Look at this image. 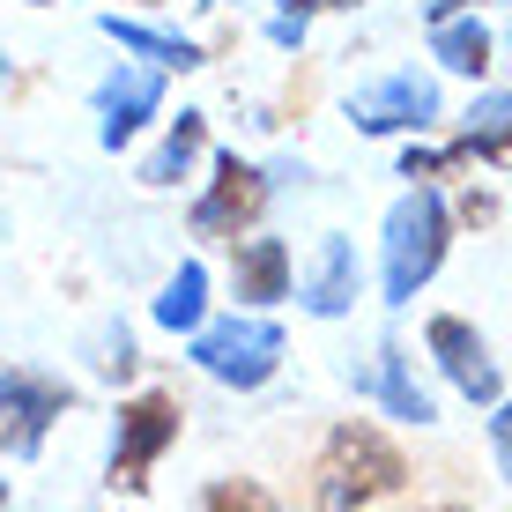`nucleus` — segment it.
<instances>
[{
  "label": "nucleus",
  "mask_w": 512,
  "mask_h": 512,
  "mask_svg": "<svg viewBox=\"0 0 512 512\" xmlns=\"http://www.w3.org/2000/svg\"><path fill=\"white\" fill-rule=\"evenodd\" d=\"M409 483V453L379 431V423L349 416L327 431L320 461H312V512H372L379 498Z\"/></svg>",
  "instance_id": "nucleus-1"
},
{
  "label": "nucleus",
  "mask_w": 512,
  "mask_h": 512,
  "mask_svg": "<svg viewBox=\"0 0 512 512\" xmlns=\"http://www.w3.org/2000/svg\"><path fill=\"white\" fill-rule=\"evenodd\" d=\"M453 208H446V193L438 186H409L394 208H386V238H379V297L386 305H416L423 297V282H431L438 268H446V253H453Z\"/></svg>",
  "instance_id": "nucleus-2"
},
{
  "label": "nucleus",
  "mask_w": 512,
  "mask_h": 512,
  "mask_svg": "<svg viewBox=\"0 0 512 512\" xmlns=\"http://www.w3.org/2000/svg\"><path fill=\"white\" fill-rule=\"evenodd\" d=\"M186 357H193V372H208L216 386L253 394V386H268L282 372V327L268 312H231V320H208L201 334H186Z\"/></svg>",
  "instance_id": "nucleus-3"
},
{
  "label": "nucleus",
  "mask_w": 512,
  "mask_h": 512,
  "mask_svg": "<svg viewBox=\"0 0 512 512\" xmlns=\"http://www.w3.org/2000/svg\"><path fill=\"white\" fill-rule=\"evenodd\" d=\"M268 201H275L268 164H253V156H238V149H216V156H208V186H201V201H193L186 223H193L201 245H231L245 231H260Z\"/></svg>",
  "instance_id": "nucleus-4"
},
{
  "label": "nucleus",
  "mask_w": 512,
  "mask_h": 512,
  "mask_svg": "<svg viewBox=\"0 0 512 512\" xmlns=\"http://www.w3.org/2000/svg\"><path fill=\"white\" fill-rule=\"evenodd\" d=\"M179 431H186L179 394H134V401H119L104 483H112V490H149V468L164 461L171 446H179Z\"/></svg>",
  "instance_id": "nucleus-5"
},
{
  "label": "nucleus",
  "mask_w": 512,
  "mask_h": 512,
  "mask_svg": "<svg viewBox=\"0 0 512 512\" xmlns=\"http://www.w3.org/2000/svg\"><path fill=\"white\" fill-rule=\"evenodd\" d=\"M438 119H446V90H438V75H423V67H401V75H379L364 82L357 97H349V127L357 134H431Z\"/></svg>",
  "instance_id": "nucleus-6"
},
{
  "label": "nucleus",
  "mask_w": 512,
  "mask_h": 512,
  "mask_svg": "<svg viewBox=\"0 0 512 512\" xmlns=\"http://www.w3.org/2000/svg\"><path fill=\"white\" fill-rule=\"evenodd\" d=\"M67 409H75V386L67 379L8 364V372H0V453H8V461H30Z\"/></svg>",
  "instance_id": "nucleus-7"
},
{
  "label": "nucleus",
  "mask_w": 512,
  "mask_h": 512,
  "mask_svg": "<svg viewBox=\"0 0 512 512\" xmlns=\"http://www.w3.org/2000/svg\"><path fill=\"white\" fill-rule=\"evenodd\" d=\"M423 349H431L438 379L453 386L461 401H475V409H498L505 401V379H498V357H490V342L475 334L461 312H438L431 327H423Z\"/></svg>",
  "instance_id": "nucleus-8"
},
{
  "label": "nucleus",
  "mask_w": 512,
  "mask_h": 512,
  "mask_svg": "<svg viewBox=\"0 0 512 512\" xmlns=\"http://www.w3.org/2000/svg\"><path fill=\"white\" fill-rule=\"evenodd\" d=\"M164 112V75L156 67H141V60H119L112 75L97 82V141L104 149H134L141 134H149V119Z\"/></svg>",
  "instance_id": "nucleus-9"
},
{
  "label": "nucleus",
  "mask_w": 512,
  "mask_h": 512,
  "mask_svg": "<svg viewBox=\"0 0 512 512\" xmlns=\"http://www.w3.org/2000/svg\"><path fill=\"white\" fill-rule=\"evenodd\" d=\"M357 297H364V260H357V245H349L342 231H327L320 245H312L305 275H297V305H305L312 320H349Z\"/></svg>",
  "instance_id": "nucleus-10"
},
{
  "label": "nucleus",
  "mask_w": 512,
  "mask_h": 512,
  "mask_svg": "<svg viewBox=\"0 0 512 512\" xmlns=\"http://www.w3.org/2000/svg\"><path fill=\"white\" fill-rule=\"evenodd\" d=\"M297 290V260H290V238L275 231H245L231 238V297L238 312H268Z\"/></svg>",
  "instance_id": "nucleus-11"
},
{
  "label": "nucleus",
  "mask_w": 512,
  "mask_h": 512,
  "mask_svg": "<svg viewBox=\"0 0 512 512\" xmlns=\"http://www.w3.org/2000/svg\"><path fill=\"white\" fill-rule=\"evenodd\" d=\"M97 30L112 38L127 60L141 67H156V75H193V67H208V45L201 38H179V30H156L149 15H119V8H104L97 15Z\"/></svg>",
  "instance_id": "nucleus-12"
},
{
  "label": "nucleus",
  "mask_w": 512,
  "mask_h": 512,
  "mask_svg": "<svg viewBox=\"0 0 512 512\" xmlns=\"http://www.w3.org/2000/svg\"><path fill=\"white\" fill-rule=\"evenodd\" d=\"M357 394H379L386 416H401V423H431L438 416V394L416 379V357L401 342H379L372 372H357Z\"/></svg>",
  "instance_id": "nucleus-13"
},
{
  "label": "nucleus",
  "mask_w": 512,
  "mask_h": 512,
  "mask_svg": "<svg viewBox=\"0 0 512 512\" xmlns=\"http://www.w3.org/2000/svg\"><path fill=\"white\" fill-rule=\"evenodd\" d=\"M208 156V112H186L179 119H164V134H156V149L141 156V186H156V193H171L179 179H193V164Z\"/></svg>",
  "instance_id": "nucleus-14"
},
{
  "label": "nucleus",
  "mask_w": 512,
  "mask_h": 512,
  "mask_svg": "<svg viewBox=\"0 0 512 512\" xmlns=\"http://www.w3.org/2000/svg\"><path fill=\"white\" fill-rule=\"evenodd\" d=\"M423 45H431V60L446 67V75H468V82H483L490 67H498V38H490L483 15H446V23H423Z\"/></svg>",
  "instance_id": "nucleus-15"
},
{
  "label": "nucleus",
  "mask_w": 512,
  "mask_h": 512,
  "mask_svg": "<svg viewBox=\"0 0 512 512\" xmlns=\"http://www.w3.org/2000/svg\"><path fill=\"white\" fill-rule=\"evenodd\" d=\"M461 149L475 156V164H498L512 171V90H475L468 112H461Z\"/></svg>",
  "instance_id": "nucleus-16"
},
{
  "label": "nucleus",
  "mask_w": 512,
  "mask_h": 512,
  "mask_svg": "<svg viewBox=\"0 0 512 512\" xmlns=\"http://www.w3.org/2000/svg\"><path fill=\"white\" fill-rule=\"evenodd\" d=\"M208 290H216V282H208L201 260H179V268L164 275V290L149 297V320L164 334H201L208 327Z\"/></svg>",
  "instance_id": "nucleus-17"
},
{
  "label": "nucleus",
  "mask_w": 512,
  "mask_h": 512,
  "mask_svg": "<svg viewBox=\"0 0 512 512\" xmlns=\"http://www.w3.org/2000/svg\"><path fill=\"white\" fill-rule=\"evenodd\" d=\"M468 164L475 156L461 149V141H409V149H401V179L409 186H446V179H468Z\"/></svg>",
  "instance_id": "nucleus-18"
},
{
  "label": "nucleus",
  "mask_w": 512,
  "mask_h": 512,
  "mask_svg": "<svg viewBox=\"0 0 512 512\" xmlns=\"http://www.w3.org/2000/svg\"><path fill=\"white\" fill-rule=\"evenodd\" d=\"M193 512H275V490L253 483V475H223V483L201 490V505Z\"/></svg>",
  "instance_id": "nucleus-19"
},
{
  "label": "nucleus",
  "mask_w": 512,
  "mask_h": 512,
  "mask_svg": "<svg viewBox=\"0 0 512 512\" xmlns=\"http://www.w3.org/2000/svg\"><path fill=\"white\" fill-rule=\"evenodd\" d=\"M90 364H97V379L127 386V379H134V364H141V357H134V334H127V327H104V334H97V357H90Z\"/></svg>",
  "instance_id": "nucleus-20"
},
{
  "label": "nucleus",
  "mask_w": 512,
  "mask_h": 512,
  "mask_svg": "<svg viewBox=\"0 0 512 512\" xmlns=\"http://www.w3.org/2000/svg\"><path fill=\"white\" fill-rule=\"evenodd\" d=\"M446 208H453V231H483V223H498V193H490V186H475V179H468L461 193H453Z\"/></svg>",
  "instance_id": "nucleus-21"
},
{
  "label": "nucleus",
  "mask_w": 512,
  "mask_h": 512,
  "mask_svg": "<svg viewBox=\"0 0 512 512\" xmlns=\"http://www.w3.org/2000/svg\"><path fill=\"white\" fill-rule=\"evenodd\" d=\"M490 453H498V475H505V490H512V401L490 409Z\"/></svg>",
  "instance_id": "nucleus-22"
},
{
  "label": "nucleus",
  "mask_w": 512,
  "mask_h": 512,
  "mask_svg": "<svg viewBox=\"0 0 512 512\" xmlns=\"http://www.w3.org/2000/svg\"><path fill=\"white\" fill-rule=\"evenodd\" d=\"M364 8V0H275V15H297V23H312V15H349Z\"/></svg>",
  "instance_id": "nucleus-23"
},
{
  "label": "nucleus",
  "mask_w": 512,
  "mask_h": 512,
  "mask_svg": "<svg viewBox=\"0 0 512 512\" xmlns=\"http://www.w3.org/2000/svg\"><path fill=\"white\" fill-rule=\"evenodd\" d=\"M268 45H282V52H305V23H297V15H268Z\"/></svg>",
  "instance_id": "nucleus-24"
},
{
  "label": "nucleus",
  "mask_w": 512,
  "mask_h": 512,
  "mask_svg": "<svg viewBox=\"0 0 512 512\" xmlns=\"http://www.w3.org/2000/svg\"><path fill=\"white\" fill-rule=\"evenodd\" d=\"M490 0H431V8H423V23H446V15H483Z\"/></svg>",
  "instance_id": "nucleus-25"
},
{
  "label": "nucleus",
  "mask_w": 512,
  "mask_h": 512,
  "mask_svg": "<svg viewBox=\"0 0 512 512\" xmlns=\"http://www.w3.org/2000/svg\"><path fill=\"white\" fill-rule=\"evenodd\" d=\"M127 8H141V15H149V8H164V0H127Z\"/></svg>",
  "instance_id": "nucleus-26"
},
{
  "label": "nucleus",
  "mask_w": 512,
  "mask_h": 512,
  "mask_svg": "<svg viewBox=\"0 0 512 512\" xmlns=\"http://www.w3.org/2000/svg\"><path fill=\"white\" fill-rule=\"evenodd\" d=\"M23 8H52V0H23Z\"/></svg>",
  "instance_id": "nucleus-27"
},
{
  "label": "nucleus",
  "mask_w": 512,
  "mask_h": 512,
  "mask_svg": "<svg viewBox=\"0 0 512 512\" xmlns=\"http://www.w3.org/2000/svg\"><path fill=\"white\" fill-rule=\"evenodd\" d=\"M431 512H461V505H431Z\"/></svg>",
  "instance_id": "nucleus-28"
},
{
  "label": "nucleus",
  "mask_w": 512,
  "mask_h": 512,
  "mask_svg": "<svg viewBox=\"0 0 512 512\" xmlns=\"http://www.w3.org/2000/svg\"><path fill=\"white\" fill-rule=\"evenodd\" d=\"M0 512H8V490H0Z\"/></svg>",
  "instance_id": "nucleus-29"
},
{
  "label": "nucleus",
  "mask_w": 512,
  "mask_h": 512,
  "mask_svg": "<svg viewBox=\"0 0 512 512\" xmlns=\"http://www.w3.org/2000/svg\"><path fill=\"white\" fill-rule=\"evenodd\" d=\"M201 8H208V0H201Z\"/></svg>",
  "instance_id": "nucleus-30"
}]
</instances>
